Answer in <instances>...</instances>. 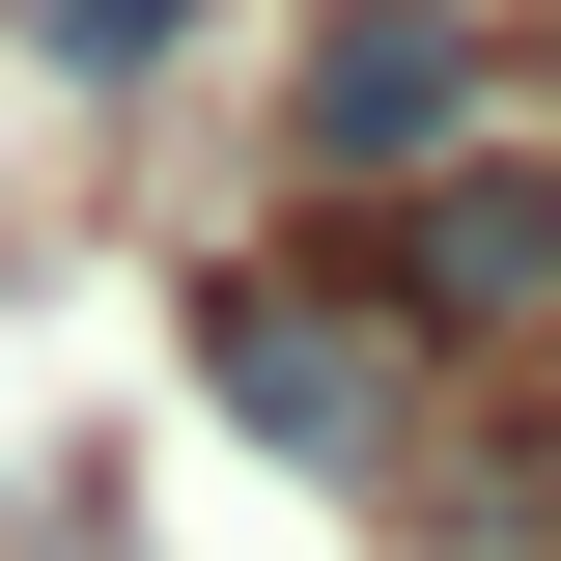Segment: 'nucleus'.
I'll list each match as a JSON object with an SVG mask.
<instances>
[{
    "label": "nucleus",
    "mask_w": 561,
    "mask_h": 561,
    "mask_svg": "<svg viewBox=\"0 0 561 561\" xmlns=\"http://www.w3.org/2000/svg\"><path fill=\"white\" fill-rule=\"evenodd\" d=\"M169 365H197V421H225V449H280V478H365V505L421 478V393H449V365L365 309V253H337V225H309V253H197Z\"/></svg>",
    "instance_id": "nucleus-1"
},
{
    "label": "nucleus",
    "mask_w": 561,
    "mask_h": 561,
    "mask_svg": "<svg viewBox=\"0 0 561 561\" xmlns=\"http://www.w3.org/2000/svg\"><path fill=\"white\" fill-rule=\"evenodd\" d=\"M337 253H365V309H393L421 365H561V140L478 113L449 169H365Z\"/></svg>",
    "instance_id": "nucleus-2"
},
{
    "label": "nucleus",
    "mask_w": 561,
    "mask_h": 561,
    "mask_svg": "<svg viewBox=\"0 0 561 561\" xmlns=\"http://www.w3.org/2000/svg\"><path fill=\"white\" fill-rule=\"evenodd\" d=\"M505 113V0H309V28H280V140H309V169H449V140Z\"/></svg>",
    "instance_id": "nucleus-3"
},
{
    "label": "nucleus",
    "mask_w": 561,
    "mask_h": 561,
    "mask_svg": "<svg viewBox=\"0 0 561 561\" xmlns=\"http://www.w3.org/2000/svg\"><path fill=\"white\" fill-rule=\"evenodd\" d=\"M197 28H225V0H28V57H57V84H169Z\"/></svg>",
    "instance_id": "nucleus-4"
}]
</instances>
